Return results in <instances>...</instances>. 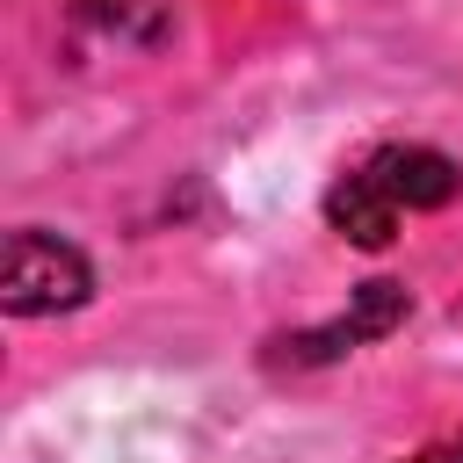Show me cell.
<instances>
[{"label": "cell", "instance_id": "cell-1", "mask_svg": "<svg viewBox=\"0 0 463 463\" xmlns=\"http://www.w3.org/2000/svg\"><path fill=\"white\" fill-rule=\"evenodd\" d=\"M94 297V268L72 239L58 232H7V268H0V304L14 318H43V311H80Z\"/></svg>", "mask_w": 463, "mask_h": 463}, {"label": "cell", "instance_id": "cell-2", "mask_svg": "<svg viewBox=\"0 0 463 463\" xmlns=\"http://www.w3.org/2000/svg\"><path fill=\"white\" fill-rule=\"evenodd\" d=\"M398 318H405V289H398V282H362L340 318H326V326H311V333H297V340H275V347H282L289 362H333V354H347V347H362V340H383Z\"/></svg>", "mask_w": 463, "mask_h": 463}, {"label": "cell", "instance_id": "cell-3", "mask_svg": "<svg viewBox=\"0 0 463 463\" xmlns=\"http://www.w3.org/2000/svg\"><path fill=\"white\" fill-rule=\"evenodd\" d=\"M398 210H441L456 188H463V166L449 159V152H434V145H383V152H369V166H362Z\"/></svg>", "mask_w": 463, "mask_h": 463}, {"label": "cell", "instance_id": "cell-4", "mask_svg": "<svg viewBox=\"0 0 463 463\" xmlns=\"http://www.w3.org/2000/svg\"><path fill=\"white\" fill-rule=\"evenodd\" d=\"M326 217H333V232L340 239H354V246H391V232H398V203L354 166L347 181H333V195H326Z\"/></svg>", "mask_w": 463, "mask_h": 463}, {"label": "cell", "instance_id": "cell-5", "mask_svg": "<svg viewBox=\"0 0 463 463\" xmlns=\"http://www.w3.org/2000/svg\"><path fill=\"white\" fill-rule=\"evenodd\" d=\"M80 22H94L123 43H166V29H174L166 0H80Z\"/></svg>", "mask_w": 463, "mask_h": 463}, {"label": "cell", "instance_id": "cell-6", "mask_svg": "<svg viewBox=\"0 0 463 463\" xmlns=\"http://www.w3.org/2000/svg\"><path fill=\"white\" fill-rule=\"evenodd\" d=\"M412 463H463V434H449V441H434V449H420Z\"/></svg>", "mask_w": 463, "mask_h": 463}]
</instances>
